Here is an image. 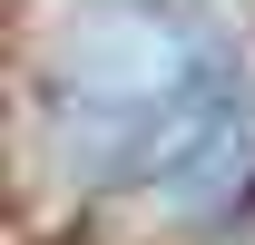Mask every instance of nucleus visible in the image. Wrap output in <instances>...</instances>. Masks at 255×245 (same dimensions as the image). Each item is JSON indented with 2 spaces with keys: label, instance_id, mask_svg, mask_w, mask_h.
Masks as SVG:
<instances>
[{
  "label": "nucleus",
  "instance_id": "obj_1",
  "mask_svg": "<svg viewBox=\"0 0 255 245\" xmlns=\"http://www.w3.org/2000/svg\"><path fill=\"white\" fill-rule=\"evenodd\" d=\"M39 98L59 118L69 157L98 177L157 186L216 157L236 118V59L177 0H98L59 30V59L39 69Z\"/></svg>",
  "mask_w": 255,
  "mask_h": 245
}]
</instances>
